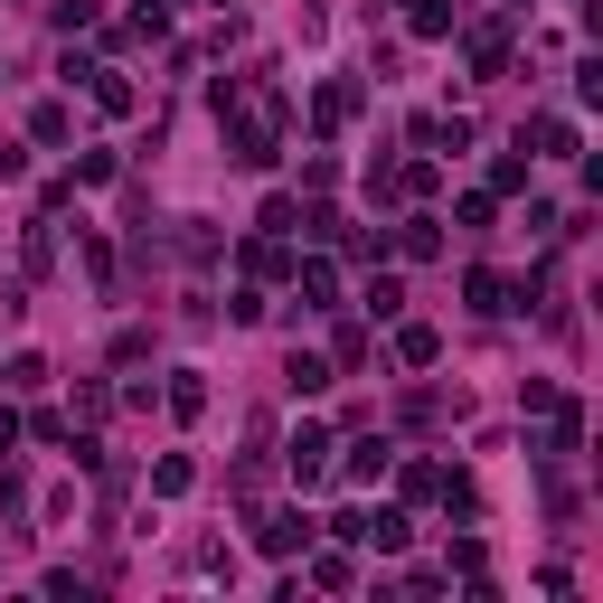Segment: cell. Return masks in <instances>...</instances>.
Listing matches in <instances>:
<instances>
[{
    "instance_id": "cell-1",
    "label": "cell",
    "mask_w": 603,
    "mask_h": 603,
    "mask_svg": "<svg viewBox=\"0 0 603 603\" xmlns=\"http://www.w3.org/2000/svg\"><path fill=\"white\" fill-rule=\"evenodd\" d=\"M311 537H321V528H311L302 510H274V519L255 528V547H264V557H311Z\"/></svg>"
},
{
    "instance_id": "cell-2",
    "label": "cell",
    "mask_w": 603,
    "mask_h": 603,
    "mask_svg": "<svg viewBox=\"0 0 603 603\" xmlns=\"http://www.w3.org/2000/svg\"><path fill=\"white\" fill-rule=\"evenodd\" d=\"M283 463H293V481L311 490V481H321V471H330V434H321V424H302V434L283 443Z\"/></svg>"
},
{
    "instance_id": "cell-3",
    "label": "cell",
    "mask_w": 603,
    "mask_h": 603,
    "mask_svg": "<svg viewBox=\"0 0 603 603\" xmlns=\"http://www.w3.org/2000/svg\"><path fill=\"white\" fill-rule=\"evenodd\" d=\"M170 416H208V377H198V368H180V377H170Z\"/></svg>"
},
{
    "instance_id": "cell-4",
    "label": "cell",
    "mask_w": 603,
    "mask_h": 603,
    "mask_svg": "<svg viewBox=\"0 0 603 603\" xmlns=\"http://www.w3.org/2000/svg\"><path fill=\"white\" fill-rule=\"evenodd\" d=\"M349 114H359V86H321V104H311V123H321V133H340Z\"/></svg>"
},
{
    "instance_id": "cell-5",
    "label": "cell",
    "mask_w": 603,
    "mask_h": 603,
    "mask_svg": "<svg viewBox=\"0 0 603 603\" xmlns=\"http://www.w3.org/2000/svg\"><path fill=\"white\" fill-rule=\"evenodd\" d=\"M387 463H396V453H387V443H349V481H387Z\"/></svg>"
},
{
    "instance_id": "cell-6",
    "label": "cell",
    "mask_w": 603,
    "mask_h": 603,
    "mask_svg": "<svg viewBox=\"0 0 603 603\" xmlns=\"http://www.w3.org/2000/svg\"><path fill=\"white\" fill-rule=\"evenodd\" d=\"M434 330H424V321H406V330H396V359H406V368H434Z\"/></svg>"
},
{
    "instance_id": "cell-7",
    "label": "cell",
    "mask_w": 603,
    "mask_h": 603,
    "mask_svg": "<svg viewBox=\"0 0 603 603\" xmlns=\"http://www.w3.org/2000/svg\"><path fill=\"white\" fill-rule=\"evenodd\" d=\"M396 246H406V255H443V227H434V217H406V227H396Z\"/></svg>"
},
{
    "instance_id": "cell-8",
    "label": "cell",
    "mask_w": 603,
    "mask_h": 603,
    "mask_svg": "<svg viewBox=\"0 0 603 603\" xmlns=\"http://www.w3.org/2000/svg\"><path fill=\"white\" fill-rule=\"evenodd\" d=\"M283 377H293V396H321L330 387V359H302V349H293V368H283Z\"/></svg>"
},
{
    "instance_id": "cell-9",
    "label": "cell",
    "mask_w": 603,
    "mask_h": 603,
    "mask_svg": "<svg viewBox=\"0 0 603 603\" xmlns=\"http://www.w3.org/2000/svg\"><path fill=\"white\" fill-rule=\"evenodd\" d=\"M500 57H510V38H500V29H471V67L500 76Z\"/></svg>"
},
{
    "instance_id": "cell-10",
    "label": "cell",
    "mask_w": 603,
    "mask_h": 603,
    "mask_svg": "<svg viewBox=\"0 0 603 603\" xmlns=\"http://www.w3.org/2000/svg\"><path fill=\"white\" fill-rule=\"evenodd\" d=\"M29 133H38V141H47V151H57V141H67V133H76V123H67V104H38V114H29Z\"/></svg>"
},
{
    "instance_id": "cell-11",
    "label": "cell",
    "mask_w": 603,
    "mask_h": 603,
    "mask_svg": "<svg viewBox=\"0 0 603 603\" xmlns=\"http://www.w3.org/2000/svg\"><path fill=\"white\" fill-rule=\"evenodd\" d=\"M463 293H471V311H510V283H500V274H471Z\"/></svg>"
},
{
    "instance_id": "cell-12",
    "label": "cell",
    "mask_w": 603,
    "mask_h": 603,
    "mask_svg": "<svg viewBox=\"0 0 603 603\" xmlns=\"http://www.w3.org/2000/svg\"><path fill=\"white\" fill-rule=\"evenodd\" d=\"M406 29H416V38H453V10H443V0H416V20H406Z\"/></svg>"
},
{
    "instance_id": "cell-13",
    "label": "cell",
    "mask_w": 603,
    "mask_h": 603,
    "mask_svg": "<svg viewBox=\"0 0 603 603\" xmlns=\"http://www.w3.org/2000/svg\"><path fill=\"white\" fill-rule=\"evenodd\" d=\"M537 151H576V123H566V114H537Z\"/></svg>"
},
{
    "instance_id": "cell-14",
    "label": "cell",
    "mask_w": 603,
    "mask_h": 603,
    "mask_svg": "<svg viewBox=\"0 0 603 603\" xmlns=\"http://www.w3.org/2000/svg\"><path fill=\"white\" fill-rule=\"evenodd\" d=\"M368 311H377V321H396V311H406V283L377 274V283H368Z\"/></svg>"
},
{
    "instance_id": "cell-15",
    "label": "cell",
    "mask_w": 603,
    "mask_h": 603,
    "mask_svg": "<svg viewBox=\"0 0 603 603\" xmlns=\"http://www.w3.org/2000/svg\"><path fill=\"white\" fill-rule=\"evenodd\" d=\"M189 481H198V471H189V463H180V453H170V463H161V471H151V490H161V500H180V490H189Z\"/></svg>"
},
{
    "instance_id": "cell-16",
    "label": "cell",
    "mask_w": 603,
    "mask_h": 603,
    "mask_svg": "<svg viewBox=\"0 0 603 603\" xmlns=\"http://www.w3.org/2000/svg\"><path fill=\"white\" fill-rule=\"evenodd\" d=\"M217 10H227V0H217Z\"/></svg>"
},
{
    "instance_id": "cell-17",
    "label": "cell",
    "mask_w": 603,
    "mask_h": 603,
    "mask_svg": "<svg viewBox=\"0 0 603 603\" xmlns=\"http://www.w3.org/2000/svg\"><path fill=\"white\" fill-rule=\"evenodd\" d=\"M519 10H528V0H519Z\"/></svg>"
}]
</instances>
